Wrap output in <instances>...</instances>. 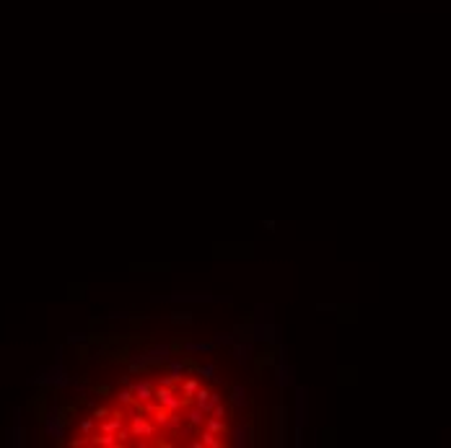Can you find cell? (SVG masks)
Masks as SVG:
<instances>
[{"mask_svg": "<svg viewBox=\"0 0 451 448\" xmlns=\"http://www.w3.org/2000/svg\"><path fill=\"white\" fill-rule=\"evenodd\" d=\"M153 396H156L153 401H158L161 407H166V409H171V412L182 409V404H184V399H177V394L171 392V386H158Z\"/></svg>", "mask_w": 451, "mask_h": 448, "instance_id": "obj_1", "label": "cell"}, {"mask_svg": "<svg viewBox=\"0 0 451 448\" xmlns=\"http://www.w3.org/2000/svg\"><path fill=\"white\" fill-rule=\"evenodd\" d=\"M306 425V389H296V430H304Z\"/></svg>", "mask_w": 451, "mask_h": 448, "instance_id": "obj_2", "label": "cell"}, {"mask_svg": "<svg viewBox=\"0 0 451 448\" xmlns=\"http://www.w3.org/2000/svg\"><path fill=\"white\" fill-rule=\"evenodd\" d=\"M169 301H174V303H205V301H215V295H210V293H177V295H169Z\"/></svg>", "mask_w": 451, "mask_h": 448, "instance_id": "obj_3", "label": "cell"}, {"mask_svg": "<svg viewBox=\"0 0 451 448\" xmlns=\"http://www.w3.org/2000/svg\"><path fill=\"white\" fill-rule=\"evenodd\" d=\"M132 392H135V399L140 401V404H148V401L156 399V396H153L156 389L150 386L148 381H135V384H132Z\"/></svg>", "mask_w": 451, "mask_h": 448, "instance_id": "obj_4", "label": "cell"}, {"mask_svg": "<svg viewBox=\"0 0 451 448\" xmlns=\"http://www.w3.org/2000/svg\"><path fill=\"white\" fill-rule=\"evenodd\" d=\"M171 347H166V344H158V347H153V350H148L145 352V358L150 360V365H158V363H169L171 358Z\"/></svg>", "mask_w": 451, "mask_h": 448, "instance_id": "obj_5", "label": "cell"}, {"mask_svg": "<svg viewBox=\"0 0 451 448\" xmlns=\"http://www.w3.org/2000/svg\"><path fill=\"white\" fill-rule=\"evenodd\" d=\"M275 438H277V446H283L285 441V407L277 409V417H275Z\"/></svg>", "mask_w": 451, "mask_h": 448, "instance_id": "obj_6", "label": "cell"}, {"mask_svg": "<svg viewBox=\"0 0 451 448\" xmlns=\"http://www.w3.org/2000/svg\"><path fill=\"white\" fill-rule=\"evenodd\" d=\"M169 376L174 378V381H179V378L187 373V360H169Z\"/></svg>", "mask_w": 451, "mask_h": 448, "instance_id": "obj_7", "label": "cell"}, {"mask_svg": "<svg viewBox=\"0 0 451 448\" xmlns=\"http://www.w3.org/2000/svg\"><path fill=\"white\" fill-rule=\"evenodd\" d=\"M215 342H184V352H213Z\"/></svg>", "mask_w": 451, "mask_h": 448, "instance_id": "obj_8", "label": "cell"}, {"mask_svg": "<svg viewBox=\"0 0 451 448\" xmlns=\"http://www.w3.org/2000/svg\"><path fill=\"white\" fill-rule=\"evenodd\" d=\"M114 399H117L122 407H132L135 401H137V399H135V392H132V386H130V389H122V392L114 396Z\"/></svg>", "mask_w": 451, "mask_h": 448, "instance_id": "obj_9", "label": "cell"}, {"mask_svg": "<svg viewBox=\"0 0 451 448\" xmlns=\"http://www.w3.org/2000/svg\"><path fill=\"white\" fill-rule=\"evenodd\" d=\"M197 389H200V381H197V378H187V381L182 384V394L187 396V399H194Z\"/></svg>", "mask_w": 451, "mask_h": 448, "instance_id": "obj_10", "label": "cell"}, {"mask_svg": "<svg viewBox=\"0 0 451 448\" xmlns=\"http://www.w3.org/2000/svg\"><path fill=\"white\" fill-rule=\"evenodd\" d=\"M207 430L210 433H223L226 430V422H223V417H213V415H207Z\"/></svg>", "mask_w": 451, "mask_h": 448, "instance_id": "obj_11", "label": "cell"}, {"mask_svg": "<svg viewBox=\"0 0 451 448\" xmlns=\"http://www.w3.org/2000/svg\"><path fill=\"white\" fill-rule=\"evenodd\" d=\"M231 401H234L236 409H241L247 404V401H244V386H234V389H231Z\"/></svg>", "mask_w": 451, "mask_h": 448, "instance_id": "obj_12", "label": "cell"}, {"mask_svg": "<svg viewBox=\"0 0 451 448\" xmlns=\"http://www.w3.org/2000/svg\"><path fill=\"white\" fill-rule=\"evenodd\" d=\"M234 446H236V448H244V446H249V438H247V428H244V425L234 430Z\"/></svg>", "mask_w": 451, "mask_h": 448, "instance_id": "obj_13", "label": "cell"}, {"mask_svg": "<svg viewBox=\"0 0 451 448\" xmlns=\"http://www.w3.org/2000/svg\"><path fill=\"white\" fill-rule=\"evenodd\" d=\"M205 417H207L205 412H202L200 407H194V409H190V415H187V422H190V425H202V422H205Z\"/></svg>", "mask_w": 451, "mask_h": 448, "instance_id": "obj_14", "label": "cell"}, {"mask_svg": "<svg viewBox=\"0 0 451 448\" xmlns=\"http://www.w3.org/2000/svg\"><path fill=\"white\" fill-rule=\"evenodd\" d=\"M200 438H202V446H210V448H221V446H223L221 441H218V435H215V433H210V430H205V433L200 435Z\"/></svg>", "mask_w": 451, "mask_h": 448, "instance_id": "obj_15", "label": "cell"}, {"mask_svg": "<svg viewBox=\"0 0 451 448\" xmlns=\"http://www.w3.org/2000/svg\"><path fill=\"white\" fill-rule=\"evenodd\" d=\"M247 352H252V344H249V342H244V344H236V350H234V358H236L239 363H244V360H247Z\"/></svg>", "mask_w": 451, "mask_h": 448, "instance_id": "obj_16", "label": "cell"}, {"mask_svg": "<svg viewBox=\"0 0 451 448\" xmlns=\"http://www.w3.org/2000/svg\"><path fill=\"white\" fill-rule=\"evenodd\" d=\"M109 415H112V409H109V407H94V409H91V417H94L96 422L107 420Z\"/></svg>", "mask_w": 451, "mask_h": 448, "instance_id": "obj_17", "label": "cell"}, {"mask_svg": "<svg viewBox=\"0 0 451 448\" xmlns=\"http://www.w3.org/2000/svg\"><path fill=\"white\" fill-rule=\"evenodd\" d=\"M96 425H99V422H96L94 417H88V420H83V422H80L78 428H80V433H83V435H91V433L96 430Z\"/></svg>", "mask_w": 451, "mask_h": 448, "instance_id": "obj_18", "label": "cell"}, {"mask_svg": "<svg viewBox=\"0 0 451 448\" xmlns=\"http://www.w3.org/2000/svg\"><path fill=\"white\" fill-rule=\"evenodd\" d=\"M215 347H221V344H234V335H226V332H218V335L213 337Z\"/></svg>", "mask_w": 451, "mask_h": 448, "instance_id": "obj_19", "label": "cell"}, {"mask_svg": "<svg viewBox=\"0 0 451 448\" xmlns=\"http://www.w3.org/2000/svg\"><path fill=\"white\" fill-rule=\"evenodd\" d=\"M13 435H16V441H13L16 446H26V430L21 428V425H16V428H13Z\"/></svg>", "mask_w": 451, "mask_h": 448, "instance_id": "obj_20", "label": "cell"}, {"mask_svg": "<svg viewBox=\"0 0 451 448\" xmlns=\"http://www.w3.org/2000/svg\"><path fill=\"white\" fill-rule=\"evenodd\" d=\"M67 446H73V448H80V446H91V438H88V435H83V438H70V441H67Z\"/></svg>", "mask_w": 451, "mask_h": 448, "instance_id": "obj_21", "label": "cell"}, {"mask_svg": "<svg viewBox=\"0 0 451 448\" xmlns=\"http://www.w3.org/2000/svg\"><path fill=\"white\" fill-rule=\"evenodd\" d=\"M192 316H190V311H177V314H171V321L174 324H182V321H190Z\"/></svg>", "mask_w": 451, "mask_h": 448, "instance_id": "obj_22", "label": "cell"}, {"mask_svg": "<svg viewBox=\"0 0 451 448\" xmlns=\"http://www.w3.org/2000/svg\"><path fill=\"white\" fill-rule=\"evenodd\" d=\"M94 394H99V396H109V394H112V386L99 384V386H94Z\"/></svg>", "mask_w": 451, "mask_h": 448, "instance_id": "obj_23", "label": "cell"}, {"mask_svg": "<svg viewBox=\"0 0 451 448\" xmlns=\"http://www.w3.org/2000/svg\"><path fill=\"white\" fill-rule=\"evenodd\" d=\"M200 376H205V378H215V365H210V363L202 365V368H200Z\"/></svg>", "mask_w": 451, "mask_h": 448, "instance_id": "obj_24", "label": "cell"}, {"mask_svg": "<svg viewBox=\"0 0 451 448\" xmlns=\"http://www.w3.org/2000/svg\"><path fill=\"white\" fill-rule=\"evenodd\" d=\"M210 415H213V417H226V407H223V404H215Z\"/></svg>", "mask_w": 451, "mask_h": 448, "instance_id": "obj_25", "label": "cell"}, {"mask_svg": "<svg viewBox=\"0 0 451 448\" xmlns=\"http://www.w3.org/2000/svg\"><path fill=\"white\" fill-rule=\"evenodd\" d=\"M67 342H70V344H80V342H88V337H80V335H70V337H67Z\"/></svg>", "mask_w": 451, "mask_h": 448, "instance_id": "obj_26", "label": "cell"}]
</instances>
